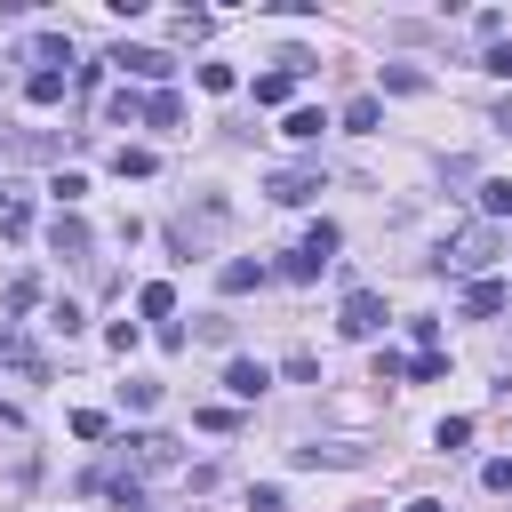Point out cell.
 Returning <instances> with one entry per match:
<instances>
[{"label":"cell","mask_w":512,"mask_h":512,"mask_svg":"<svg viewBox=\"0 0 512 512\" xmlns=\"http://www.w3.org/2000/svg\"><path fill=\"white\" fill-rule=\"evenodd\" d=\"M496 256H504V232H496V224H464V232H448V240H440V256H432V264H440V272H464V280H488V264H496Z\"/></svg>","instance_id":"obj_1"},{"label":"cell","mask_w":512,"mask_h":512,"mask_svg":"<svg viewBox=\"0 0 512 512\" xmlns=\"http://www.w3.org/2000/svg\"><path fill=\"white\" fill-rule=\"evenodd\" d=\"M224 232H232V208H224L216 192H200V208L168 216V248H176V256H200V248H216Z\"/></svg>","instance_id":"obj_2"},{"label":"cell","mask_w":512,"mask_h":512,"mask_svg":"<svg viewBox=\"0 0 512 512\" xmlns=\"http://www.w3.org/2000/svg\"><path fill=\"white\" fill-rule=\"evenodd\" d=\"M120 456H128V472H184V440H168V432H128Z\"/></svg>","instance_id":"obj_3"},{"label":"cell","mask_w":512,"mask_h":512,"mask_svg":"<svg viewBox=\"0 0 512 512\" xmlns=\"http://www.w3.org/2000/svg\"><path fill=\"white\" fill-rule=\"evenodd\" d=\"M384 320H392V312H384V296H376V288H344V312H336V328H344L352 344L384 336Z\"/></svg>","instance_id":"obj_4"},{"label":"cell","mask_w":512,"mask_h":512,"mask_svg":"<svg viewBox=\"0 0 512 512\" xmlns=\"http://www.w3.org/2000/svg\"><path fill=\"white\" fill-rule=\"evenodd\" d=\"M320 184H328L320 168H272V176H264V192H272L280 208H304V200H320Z\"/></svg>","instance_id":"obj_5"},{"label":"cell","mask_w":512,"mask_h":512,"mask_svg":"<svg viewBox=\"0 0 512 512\" xmlns=\"http://www.w3.org/2000/svg\"><path fill=\"white\" fill-rule=\"evenodd\" d=\"M104 64H120L128 80H168V72H176V56H168V48H128V40H120Z\"/></svg>","instance_id":"obj_6"},{"label":"cell","mask_w":512,"mask_h":512,"mask_svg":"<svg viewBox=\"0 0 512 512\" xmlns=\"http://www.w3.org/2000/svg\"><path fill=\"white\" fill-rule=\"evenodd\" d=\"M64 136H32V128H0V160H56Z\"/></svg>","instance_id":"obj_7"},{"label":"cell","mask_w":512,"mask_h":512,"mask_svg":"<svg viewBox=\"0 0 512 512\" xmlns=\"http://www.w3.org/2000/svg\"><path fill=\"white\" fill-rule=\"evenodd\" d=\"M224 392H232V400H264V392H272V368H264V360H232V368H224Z\"/></svg>","instance_id":"obj_8"},{"label":"cell","mask_w":512,"mask_h":512,"mask_svg":"<svg viewBox=\"0 0 512 512\" xmlns=\"http://www.w3.org/2000/svg\"><path fill=\"white\" fill-rule=\"evenodd\" d=\"M24 56H32L40 72H64V64H72V40H64V32H32V40H24Z\"/></svg>","instance_id":"obj_9"},{"label":"cell","mask_w":512,"mask_h":512,"mask_svg":"<svg viewBox=\"0 0 512 512\" xmlns=\"http://www.w3.org/2000/svg\"><path fill=\"white\" fill-rule=\"evenodd\" d=\"M48 248H56V256H88V224H80L72 208H56V224H48Z\"/></svg>","instance_id":"obj_10"},{"label":"cell","mask_w":512,"mask_h":512,"mask_svg":"<svg viewBox=\"0 0 512 512\" xmlns=\"http://www.w3.org/2000/svg\"><path fill=\"white\" fill-rule=\"evenodd\" d=\"M0 360H8V368H24L32 384H48V360H40V352H32V344H24L16 328H0Z\"/></svg>","instance_id":"obj_11"},{"label":"cell","mask_w":512,"mask_h":512,"mask_svg":"<svg viewBox=\"0 0 512 512\" xmlns=\"http://www.w3.org/2000/svg\"><path fill=\"white\" fill-rule=\"evenodd\" d=\"M320 128H328V112H320V104H296V112L280 120V136H288V144H320Z\"/></svg>","instance_id":"obj_12"},{"label":"cell","mask_w":512,"mask_h":512,"mask_svg":"<svg viewBox=\"0 0 512 512\" xmlns=\"http://www.w3.org/2000/svg\"><path fill=\"white\" fill-rule=\"evenodd\" d=\"M504 304H512L504 280H472V288H464V312H472V320H488V312H504Z\"/></svg>","instance_id":"obj_13"},{"label":"cell","mask_w":512,"mask_h":512,"mask_svg":"<svg viewBox=\"0 0 512 512\" xmlns=\"http://www.w3.org/2000/svg\"><path fill=\"white\" fill-rule=\"evenodd\" d=\"M216 288H224V296H248V288H264V264H248V256H232V264L216 272Z\"/></svg>","instance_id":"obj_14"},{"label":"cell","mask_w":512,"mask_h":512,"mask_svg":"<svg viewBox=\"0 0 512 512\" xmlns=\"http://www.w3.org/2000/svg\"><path fill=\"white\" fill-rule=\"evenodd\" d=\"M136 312L168 328V312H176V288H168V280H144V288H136Z\"/></svg>","instance_id":"obj_15"},{"label":"cell","mask_w":512,"mask_h":512,"mask_svg":"<svg viewBox=\"0 0 512 512\" xmlns=\"http://www.w3.org/2000/svg\"><path fill=\"white\" fill-rule=\"evenodd\" d=\"M296 464L312 472V464H360V448L352 440H312V448H296Z\"/></svg>","instance_id":"obj_16"},{"label":"cell","mask_w":512,"mask_h":512,"mask_svg":"<svg viewBox=\"0 0 512 512\" xmlns=\"http://www.w3.org/2000/svg\"><path fill=\"white\" fill-rule=\"evenodd\" d=\"M24 96L48 112V104H64V96H72V80H64V72H32V80H24Z\"/></svg>","instance_id":"obj_17"},{"label":"cell","mask_w":512,"mask_h":512,"mask_svg":"<svg viewBox=\"0 0 512 512\" xmlns=\"http://www.w3.org/2000/svg\"><path fill=\"white\" fill-rule=\"evenodd\" d=\"M144 120H152V128H176V120H184V96H176V88H152V96H144Z\"/></svg>","instance_id":"obj_18"},{"label":"cell","mask_w":512,"mask_h":512,"mask_svg":"<svg viewBox=\"0 0 512 512\" xmlns=\"http://www.w3.org/2000/svg\"><path fill=\"white\" fill-rule=\"evenodd\" d=\"M376 120H384L376 96H352V104H344V128H352V136H376Z\"/></svg>","instance_id":"obj_19"},{"label":"cell","mask_w":512,"mask_h":512,"mask_svg":"<svg viewBox=\"0 0 512 512\" xmlns=\"http://www.w3.org/2000/svg\"><path fill=\"white\" fill-rule=\"evenodd\" d=\"M160 168V152H144V144H120L112 152V176H152Z\"/></svg>","instance_id":"obj_20"},{"label":"cell","mask_w":512,"mask_h":512,"mask_svg":"<svg viewBox=\"0 0 512 512\" xmlns=\"http://www.w3.org/2000/svg\"><path fill=\"white\" fill-rule=\"evenodd\" d=\"M496 216H512V184H504V176L480 184V224H496Z\"/></svg>","instance_id":"obj_21"},{"label":"cell","mask_w":512,"mask_h":512,"mask_svg":"<svg viewBox=\"0 0 512 512\" xmlns=\"http://www.w3.org/2000/svg\"><path fill=\"white\" fill-rule=\"evenodd\" d=\"M384 88H392V96H424V72H416V64H384Z\"/></svg>","instance_id":"obj_22"},{"label":"cell","mask_w":512,"mask_h":512,"mask_svg":"<svg viewBox=\"0 0 512 512\" xmlns=\"http://www.w3.org/2000/svg\"><path fill=\"white\" fill-rule=\"evenodd\" d=\"M288 96H296L288 72H256V104H288Z\"/></svg>","instance_id":"obj_23"},{"label":"cell","mask_w":512,"mask_h":512,"mask_svg":"<svg viewBox=\"0 0 512 512\" xmlns=\"http://www.w3.org/2000/svg\"><path fill=\"white\" fill-rule=\"evenodd\" d=\"M104 112H112V128H136V120H144V96H136V88H120Z\"/></svg>","instance_id":"obj_24"},{"label":"cell","mask_w":512,"mask_h":512,"mask_svg":"<svg viewBox=\"0 0 512 512\" xmlns=\"http://www.w3.org/2000/svg\"><path fill=\"white\" fill-rule=\"evenodd\" d=\"M24 224H32V200H24V192H8V200H0V232H8V240H16V232H24Z\"/></svg>","instance_id":"obj_25"},{"label":"cell","mask_w":512,"mask_h":512,"mask_svg":"<svg viewBox=\"0 0 512 512\" xmlns=\"http://www.w3.org/2000/svg\"><path fill=\"white\" fill-rule=\"evenodd\" d=\"M200 88H208V96H232L240 72H232V64H200Z\"/></svg>","instance_id":"obj_26"},{"label":"cell","mask_w":512,"mask_h":512,"mask_svg":"<svg viewBox=\"0 0 512 512\" xmlns=\"http://www.w3.org/2000/svg\"><path fill=\"white\" fill-rule=\"evenodd\" d=\"M280 272H288V280H320V256H312V248H288Z\"/></svg>","instance_id":"obj_27"},{"label":"cell","mask_w":512,"mask_h":512,"mask_svg":"<svg viewBox=\"0 0 512 512\" xmlns=\"http://www.w3.org/2000/svg\"><path fill=\"white\" fill-rule=\"evenodd\" d=\"M440 376H448L440 352H416V360H408V384H440Z\"/></svg>","instance_id":"obj_28"},{"label":"cell","mask_w":512,"mask_h":512,"mask_svg":"<svg viewBox=\"0 0 512 512\" xmlns=\"http://www.w3.org/2000/svg\"><path fill=\"white\" fill-rule=\"evenodd\" d=\"M472 440V416H440V432H432V448H464Z\"/></svg>","instance_id":"obj_29"},{"label":"cell","mask_w":512,"mask_h":512,"mask_svg":"<svg viewBox=\"0 0 512 512\" xmlns=\"http://www.w3.org/2000/svg\"><path fill=\"white\" fill-rule=\"evenodd\" d=\"M480 72H496V80H512V32H504V40H488V56H480Z\"/></svg>","instance_id":"obj_30"},{"label":"cell","mask_w":512,"mask_h":512,"mask_svg":"<svg viewBox=\"0 0 512 512\" xmlns=\"http://www.w3.org/2000/svg\"><path fill=\"white\" fill-rule=\"evenodd\" d=\"M104 432H112V424H104L96 408H80V416H72V440H104Z\"/></svg>","instance_id":"obj_31"},{"label":"cell","mask_w":512,"mask_h":512,"mask_svg":"<svg viewBox=\"0 0 512 512\" xmlns=\"http://www.w3.org/2000/svg\"><path fill=\"white\" fill-rule=\"evenodd\" d=\"M480 488H496V496H504V488H512V456H496V464H480Z\"/></svg>","instance_id":"obj_32"},{"label":"cell","mask_w":512,"mask_h":512,"mask_svg":"<svg viewBox=\"0 0 512 512\" xmlns=\"http://www.w3.org/2000/svg\"><path fill=\"white\" fill-rule=\"evenodd\" d=\"M248 512H288V496L280 488H248Z\"/></svg>","instance_id":"obj_33"},{"label":"cell","mask_w":512,"mask_h":512,"mask_svg":"<svg viewBox=\"0 0 512 512\" xmlns=\"http://www.w3.org/2000/svg\"><path fill=\"white\" fill-rule=\"evenodd\" d=\"M408 512H448V504H440V496H416V504H408Z\"/></svg>","instance_id":"obj_34"}]
</instances>
